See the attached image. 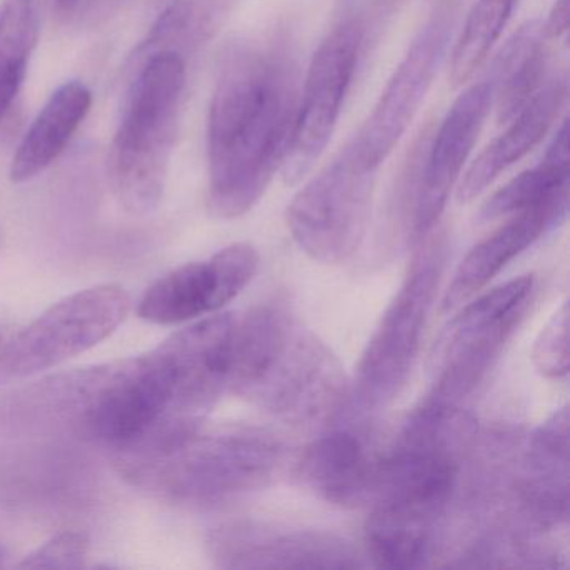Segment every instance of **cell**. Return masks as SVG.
Returning a JSON list of instances; mask_svg holds the SVG:
<instances>
[{"instance_id": "cell-1", "label": "cell", "mask_w": 570, "mask_h": 570, "mask_svg": "<svg viewBox=\"0 0 570 570\" xmlns=\"http://www.w3.org/2000/svg\"><path fill=\"white\" fill-rule=\"evenodd\" d=\"M299 96L302 78L288 39L226 49L206 131L212 216L239 218L265 195L292 148Z\"/></svg>"}, {"instance_id": "cell-2", "label": "cell", "mask_w": 570, "mask_h": 570, "mask_svg": "<svg viewBox=\"0 0 570 570\" xmlns=\"http://www.w3.org/2000/svg\"><path fill=\"white\" fill-rule=\"evenodd\" d=\"M476 432L475 416L455 403L426 399L409 416L376 466L365 525L373 566L390 570L425 566Z\"/></svg>"}, {"instance_id": "cell-3", "label": "cell", "mask_w": 570, "mask_h": 570, "mask_svg": "<svg viewBox=\"0 0 570 570\" xmlns=\"http://www.w3.org/2000/svg\"><path fill=\"white\" fill-rule=\"evenodd\" d=\"M228 389L293 425L333 422L350 396L335 353L279 305L236 318Z\"/></svg>"}, {"instance_id": "cell-4", "label": "cell", "mask_w": 570, "mask_h": 570, "mask_svg": "<svg viewBox=\"0 0 570 570\" xmlns=\"http://www.w3.org/2000/svg\"><path fill=\"white\" fill-rule=\"evenodd\" d=\"M283 460V445L256 426L205 425L153 436L119 452L121 475L166 502L213 509L268 487Z\"/></svg>"}, {"instance_id": "cell-5", "label": "cell", "mask_w": 570, "mask_h": 570, "mask_svg": "<svg viewBox=\"0 0 570 570\" xmlns=\"http://www.w3.org/2000/svg\"><path fill=\"white\" fill-rule=\"evenodd\" d=\"M185 82V59L158 52L142 61L126 96L109 179L119 205L131 215H149L165 195Z\"/></svg>"}, {"instance_id": "cell-6", "label": "cell", "mask_w": 570, "mask_h": 570, "mask_svg": "<svg viewBox=\"0 0 570 570\" xmlns=\"http://www.w3.org/2000/svg\"><path fill=\"white\" fill-rule=\"evenodd\" d=\"M449 256L445 233H430L420 243L402 286L360 358L353 395L363 409H382L405 389Z\"/></svg>"}, {"instance_id": "cell-7", "label": "cell", "mask_w": 570, "mask_h": 570, "mask_svg": "<svg viewBox=\"0 0 570 570\" xmlns=\"http://www.w3.org/2000/svg\"><path fill=\"white\" fill-rule=\"evenodd\" d=\"M376 171L352 139L288 206V228L303 253L325 265L355 256L368 232Z\"/></svg>"}, {"instance_id": "cell-8", "label": "cell", "mask_w": 570, "mask_h": 570, "mask_svg": "<svg viewBox=\"0 0 570 570\" xmlns=\"http://www.w3.org/2000/svg\"><path fill=\"white\" fill-rule=\"evenodd\" d=\"M533 288V275H523L483 293L456 313L433 355L429 399L460 405L472 395L529 309Z\"/></svg>"}, {"instance_id": "cell-9", "label": "cell", "mask_w": 570, "mask_h": 570, "mask_svg": "<svg viewBox=\"0 0 570 570\" xmlns=\"http://www.w3.org/2000/svg\"><path fill=\"white\" fill-rule=\"evenodd\" d=\"M131 299L118 285L81 289L46 309L0 352V376L24 379L55 368L111 336Z\"/></svg>"}, {"instance_id": "cell-10", "label": "cell", "mask_w": 570, "mask_h": 570, "mask_svg": "<svg viewBox=\"0 0 570 570\" xmlns=\"http://www.w3.org/2000/svg\"><path fill=\"white\" fill-rule=\"evenodd\" d=\"M460 6L462 0H433L429 18L396 66L372 115L353 136L356 153L370 168H380L415 119L452 41Z\"/></svg>"}, {"instance_id": "cell-11", "label": "cell", "mask_w": 570, "mask_h": 570, "mask_svg": "<svg viewBox=\"0 0 570 570\" xmlns=\"http://www.w3.org/2000/svg\"><path fill=\"white\" fill-rule=\"evenodd\" d=\"M492 105V82H473L453 102L429 145L416 148L406 196L410 245L419 246L436 228Z\"/></svg>"}, {"instance_id": "cell-12", "label": "cell", "mask_w": 570, "mask_h": 570, "mask_svg": "<svg viewBox=\"0 0 570 570\" xmlns=\"http://www.w3.org/2000/svg\"><path fill=\"white\" fill-rule=\"evenodd\" d=\"M363 36V22L346 19L323 39L313 55L302 85L292 148L282 168L288 185L302 181L325 153L358 66Z\"/></svg>"}, {"instance_id": "cell-13", "label": "cell", "mask_w": 570, "mask_h": 570, "mask_svg": "<svg viewBox=\"0 0 570 570\" xmlns=\"http://www.w3.org/2000/svg\"><path fill=\"white\" fill-rule=\"evenodd\" d=\"M209 559L219 569H358V550L335 533L295 529L255 519H235L209 530Z\"/></svg>"}, {"instance_id": "cell-14", "label": "cell", "mask_w": 570, "mask_h": 570, "mask_svg": "<svg viewBox=\"0 0 570 570\" xmlns=\"http://www.w3.org/2000/svg\"><path fill=\"white\" fill-rule=\"evenodd\" d=\"M259 255L249 243H235L205 262L186 263L149 286L138 316L155 325L191 322L228 305L255 278Z\"/></svg>"}, {"instance_id": "cell-15", "label": "cell", "mask_w": 570, "mask_h": 570, "mask_svg": "<svg viewBox=\"0 0 570 570\" xmlns=\"http://www.w3.org/2000/svg\"><path fill=\"white\" fill-rule=\"evenodd\" d=\"M515 499L530 529L546 530L567 520L569 509V406L556 410L530 436Z\"/></svg>"}, {"instance_id": "cell-16", "label": "cell", "mask_w": 570, "mask_h": 570, "mask_svg": "<svg viewBox=\"0 0 570 570\" xmlns=\"http://www.w3.org/2000/svg\"><path fill=\"white\" fill-rule=\"evenodd\" d=\"M569 96L567 71H556L542 89L530 99L529 105L507 122L502 135L497 136L469 166L460 179L456 198L470 203L482 195L503 171L525 158L542 142L553 122L566 108Z\"/></svg>"}, {"instance_id": "cell-17", "label": "cell", "mask_w": 570, "mask_h": 570, "mask_svg": "<svg viewBox=\"0 0 570 570\" xmlns=\"http://www.w3.org/2000/svg\"><path fill=\"white\" fill-rule=\"evenodd\" d=\"M379 459L356 430L335 426L306 446L298 475L325 502L355 507L372 499Z\"/></svg>"}, {"instance_id": "cell-18", "label": "cell", "mask_w": 570, "mask_h": 570, "mask_svg": "<svg viewBox=\"0 0 570 570\" xmlns=\"http://www.w3.org/2000/svg\"><path fill=\"white\" fill-rule=\"evenodd\" d=\"M567 208L569 195H562L546 205L517 213L509 223L473 246L453 273L443 296V309H456L485 288L510 262L559 225L566 218Z\"/></svg>"}, {"instance_id": "cell-19", "label": "cell", "mask_w": 570, "mask_h": 570, "mask_svg": "<svg viewBox=\"0 0 570 570\" xmlns=\"http://www.w3.org/2000/svg\"><path fill=\"white\" fill-rule=\"evenodd\" d=\"M550 41L542 21H529L497 55L489 81L500 126L512 121L556 72L550 62Z\"/></svg>"}, {"instance_id": "cell-20", "label": "cell", "mask_w": 570, "mask_h": 570, "mask_svg": "<svg viewBox=\"0 0 570 570\" xmlns=\"http://www.w3.org/2000/svg\"><path fill=\"white\" fill-rule=\"evenodd\" d=\"M91 106V91L81 82L59 86L16 149L9 169L11 181L21 185L46 171L68 148Z\"/></svg>"}, {"instance_id": "cell-21", "label": "cell", "mask_w": 570, "mask_h": 570, "mask_svg": "<svg viewBox=\"0 0 570 570\" xmlns=\"http://www.w3.org/2000/svg\"><path fill=\"white\" fill-rule=\"evenodd\" d=\"M239 0H173L163 11L135 58L145 61L158 52L183 59L205 48L228 21Z\"/></svg>"}, {"instance_id": "cell-22", "label": "cell", "mask_w": 570, "mask_h": 570, "mask_svg": "<svg viewBox=\"0 0 570 570\" xmlns=\"http://www.w3.org/2000/svg\"><path fill=\"white\" fill-rule=\"evenodd\" d=\"M569 125L560 122L546 156L535 168L507 183L480 209L482 223L503 216H513L530 208L546 205L562 195H569Z\"/></svg>"}, {"instance_id": "cell-23", "label": "cell", "mask_w": 570, "mask_h": 570, "mask_svg": "<svg viewBox=\"0 0 570 570\" xmlns=\"http://www.w3.org/2000/svg\"><path fill=\"white\" fill-rule=\"evenodd\" d=\"M515 6L517 0H476L470 9L450 62V81L455 88L469 82L485 62Z\"/></svg>"}, {"instance_id": "cell-24", "label": "cell", "mask_w": 570, "mask_h": 570, "mask_svg": "<svg viewBox=\"0 0 570 570\" xmlns=\"http://www.w3.org/2000/svg\"><path fill=\"white\" fill-rule=\"evenodd\" d=\"M38 0H2L0 4V71L29 65L41 32Z\"/></svg>"}, {"instance_id": "cell-25", "label": "cell", "mask_w": 570, "mask_h": 570, "mask_svg": "<svg viewBox=\"0 0 570 570\" xmlns=\"http://www.w3.org/2000/svg\"><path fill=\"white\" fill-rule=\"evenodd\" d=\"M532 363L546 379H563L569 373V303L543 326L533 345Z\"/></svg>"}, {"instance_id": "cell-26", "label": "cell", "mask_w": 570, "mask_h": 570, "mask_svg": "<svg viewBox=\"0 0 570 570\" xmlns=\"http://www.w3.org/2000/svg\"><path fill=\"white\" fill-rule=\"evenodd\" d=\"M89 543L82 533L62 532L45 546L26 556L19 569H82L88 559Z\"/></svg>"}, {"instance_id": "cell-27", "label": "cell", "mask_w": 570, "mask_h": 570, "mask_svg": "<svg viewBox=\"0 0 570 570\" xmlns=\"http://www.w3.org/2000/svg\"><path fill=\"white\" fill-rule=\"evenodd\" d=\"M26 75H28V65L9 66L0 71V122L4 121L14 106L24 85Z\"/></svg>"}, {"instance_id": "cell-28", "label": "cell", "mask_w": 570, "mask_h": 570, "mask_svg": "<svg viewBox=\"0 0 570 570\" xmlns=\"http://www.w3.org/2000/svg\"><path fill=\"white\" fill-rule=\"evenodd\" d=\"M569 4L570 0H556L549 18L543 22L550 39H560L569 32Z\"/></svg>"}, {"instance_id": "cell-29", "label": "cell", "mask_w": 570, "mask_h": 570, "mask_svg": "<svg viewBox=\"0 0 570 570\" xmlns=\"http://www.w3.org/2000/svg\"><path fill=\"white\" fill-rule=\"evenodd\" d=\"M51 2L56 11L62 16L71 14V12H75L76 9L79 8V4H81V0H51Z\"/></svg>"}, {"instance_id": "cell-30", "label": "cell", "mask_w": 570, "mask_h": 570, "mask_svg": "<svg viewBox=\"0 0 570 570\" xmlns=\"http://www.w3.org/2000/svg\"><path fill=\"white\" fill-rule=\"evenodd\" d=\"M6 562V550L4 547L0 546V567H4Z\"/></svg>"}, {"instance_id": "cell-31", "label": "cell", "mask_w": 570, "mask_h": 570, "mask_svg": "<svg viewBox=\"0 0 570 570\" xmlns=\"http://www.w3.org/2000/svg\"><path fill=\"white\" fill-rule=\"evenodd\" d=\"M343 2H346V4H350V2H353V0H343Z\"/></svg>"}]
</instances>
